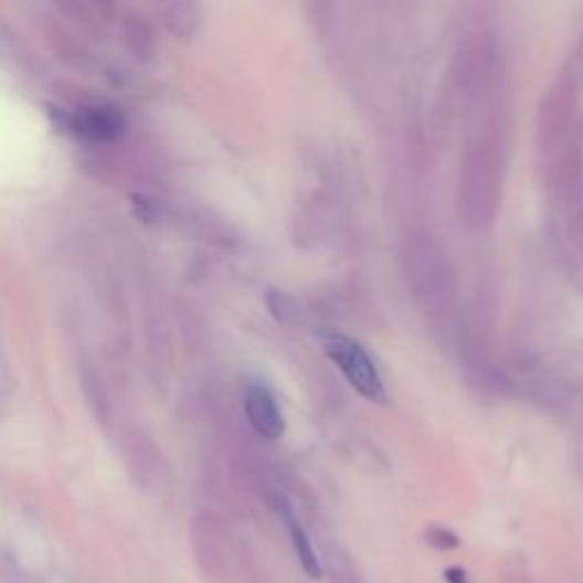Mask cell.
Returning <instances> with one entry per match:
<instances>
[{
	"instance_id": "52a82bcc",
	"label": "cell",
	"mask_w": 583,
	"mask_h": 583,
	"mask_svg": "<svg viewBox=\"0 0 583 583\" xmlns=\"http://www.w3.org/2000/svg\"><path fill=\"white\" fill-rule=\"evenodd\" d=\"M285 522L289 527V536H292V544H295V552H297V559L304 568V572L310 576V579H319L321 576V563H319V556L315 554L312 550V542L308 538V533L304 531V527L292 518L289 510H285Z\"/></svg>"
},
{
	"instance_id": "3957f363",
	"label": "cell",
	"mask_w": 583,
	"mask_h": 583,
	"mask_svg": "<svg viewBox=\"0 0 583 583\" xmlns=\"http://www.w3.org/2000/svg\"><path fill=\"white\" fill-rule=\"evenodd\" d=\"M244 413L253 431L265 441H278L285 433V422L272 392L261 383H248L244 390Z\"/></svg>"
},
{
	"instance_id": "5b68a950",
	"label": "cell",
	"mask_w": 583,
	"mask_h": 583,
	"mask_svg": "<svg viewBox=\"0 0 583 583\" xmlns=\"http://www.w3.org/2000/svg\"><path fill=\"white\" fill-rule=\"evenodd\" d=\"M121 34H124V44L132 53V57L149 60L153 55V49H156L153 28L139 12H128L124 17Z\"/></svg>"
},
{
	"instance_id": "6da1fadb",
	"label": "cell",
	"mask_w": 583,
	"mask_h": 583,
	"mask_svg": "<svg viewBox=\"0 0 583 583\" xmlns=\"http://www.w3.org/2000/svg\"><path fill=\"white\" fill-rule=\"evenodd\" d=\"M324 349L358 394L370 401L385 399L383 381L379 377V370L374 368V360L356 340L342 333H328L324 336Z\"/></svg>"
},
{
	"instance_id": "ba28073f",
	"label": "cell",
	"mask_w": 583,
	"mask_h": 583,
	"mask_svg": "<svg viewBox=\"0 0 583 583\" xmlns=\"http://www.w3.org/2000/svg\"><path fill=\"white\" fill-rule=\"evenodd\" d=\"M130 208H132V214L139 219V222H146V224H156L158 219L162 216L160 199H156L149 192H135L130 197Z\"/></svg>"
},
{
	"instance_id": "8992f818",
	"label": "cell",
	"mask_w": 583,
	"mask_h": 583,
	"mask_svg": "<svg viewBox=\"0 0 583 583\" xmlns=\"http://www.w3.org/2000/svg\"><path fill=\"white\" fill-rule=\"evenodd\" d=\"M199 8L192 3H167L162 8V21L176 40H190L199 30Z\"/></svg>"
},
{
	"instance_id": "9c48e42d",
	"label": "cell",
	"mask_w": 583,
	"mask_h": 583,
	"mask_svg": "<svg viewBox=\"0 0 583 583\" xmlns=\"http://www.w3.org/2000/svg\"><path fill=\"white\" fill-rule=\"evenodd\" d=\"M433 533H437V538H428L435 547H441V550H452V547H456L458 544V538L452 533V531H447V529H435Z\"/></svg>"
},
{
	"instance_id": "7a4b0ae2",
	"label": "cell",
	"mask_w": 583,
	"mask_h": 583,
	"mask_svg": "<svg viewBox=\"0 0 583 583\" xmlns=\"http://www.w3.org/2000/svg\"><path fill=\"white\" fill-rule=\"evenodd\" d=\"M71 135L89 144H115L128 132V121L119 107L109 103H85L66 115Z\"/></svg>"
},
{
	"instance_id": "277c9868",
	"label": "cell",
	"mask_w": 583,
	"mask_h": 583,
	"mask_svg": "<svg viewBox=\"0 0 583 583\" xmlns=\"http://www.w3.org/2000/svg\"><path fill=\"white\" fill-rule=\"evenodd\" d=\"M81 388L96 420L100 424L113 422V401H109L105 379L92 362H81Z\"/></svg>"
},
{
	"instance_id": "30bf717a",
	"label": "cell",
	"mask_w": 583,
	"mask_h": 583,
	"mask_svg": "<svg viewBox=\"0 0 583 583\" xmlns=\"http://www.w3.org/2000/svg\"><path fill=\"white\" fill-rule=\"evenodd\" d=\"M445 581L447 583H467V572L460 568H449V570H445Z\"/></svg>"
}]
</instances>
